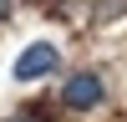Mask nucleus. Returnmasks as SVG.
<instances>
[{
  "label": "nucleus",
  "mask_w": 127,
  "mask_h": 122,
  "mask_svg": "<svg viewBox=\"0 0 127 122\" xmlns=\"http://www.w3.org/2000/svg\"><path fill=\"white\" fill-rule=\"evenodd\" d=\"M61 102H66L71 112H87L102 102V76H92V71H76V76L66 81V92H61Z\"/></svg>",
  "instance_id": "nucleus-2"
},
{
  "label": "nucleus",
  "mask_w": 127,
  "mask_h": 122,
  "mask_svg": "<svg viewBox=\"0 0 127 122\" xmlns=\"http://www.w3.org/2000/svg\"><path fill=\"white\" fill-rule=\"evenodd\" d=\"M5 15H10V0H0V20H5Z\"/></svg>",
  "instance_id": "nucleus-4"
},
{
  "label": "nucleus",
  "mask_w": 127,
  "mask_h": 122,
  "mask_svg": "<svg viewBox=\"0 0 127 122\" xmlns=\"http://www.w3.org/2000/svg\"><path fill=\"white\" fill-rule=\"evenodd\" d=\"M56 66H61V56H56V46H46V41H36V46H26V51L15 56V76H20V81L51 76Z\"/></svg>",
  "instance_id": "nucleus-1"
},
{
  "label": "nucleus",
  "mask_w": 127,
  "mask_h": 122,
  "mask_svg": "<svg viewBox=\"0 0 127 122\" xmlns=\"http://www.w3.org/2000/svg\"><path fill=\"white\" fill-rule=\"evenodd\" d=\"M10 122H41V117H36V112H20V117H10Z\"/></svg>",
  "instance_id": "nucleus-3"
}]
</instances>
